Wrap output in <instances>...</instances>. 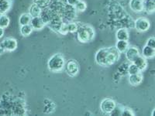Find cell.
<instances>
[{"instance_id": "9a60e30c", "label": "cell", "mask_w": 155, "mask_h": 116, "mask_svg": "<svg viewBox=\"0 0 155 116\" xmlns=\"http://www.w3.org/2000/svg\"><path fill=\"white\" fill-rule=\"evenodd\" d=\"M12 7L11 0H0V14H6Z\"/></svg>"}, {"instance_id": "f546056e", "label": "cell", "mask_w": 155, "mask_h": 116, "mask_svg": "<svg viewBox=\"0 0 155 116\" xmlns=\"http://www.w3.org/2000/svg\"><path fill=\"white\" fill-rule=\"evenodd\" d=\"M4 33H5V31H4V29L2 28V27H0V39L3 37Z\"/></svg>"}, {"instance_id": "cb8c5ba5", "label": "cell", "mask_w": 155, "mask_h": 116, "mask_svg": "<svg viewBox=\"0 0 155 116\" xmlns=\"http://www.w3.org/2000/svg\"><path fill=\"white\" fill-rule=\"evenodd\" d=\"M140 72V70L137 68V67L134 63H131L130 65H129V67H127V73L129 74V75L137 74V73Z\"/></svg>"}, {"instance_id": "4316f807", "label": "cell", "mask_w": 155, "mask_h": 116, "mask_svg": "<svg viewBox=\"0 0 155 116\" xmlns=\"http://www.w3.org/2000/svg\"><path fill=\"white\" fill-rule=\"evenodd\" d=\"M147 46L150 47L154 48L155 49V38L154 37H150V38L148 39L147 40Z\"/></svg>"}, {"instance_id": "7a4b0ae2", "label": "cell", "mask_w": 155, "mask_h": 116, "mask_svg": "<svg viewBox=\"0 0 155 116\" xmlns=\"http://www.w3.org/2000/svg\"><path fill=\"white\" fill-rule=\"evenodd\" d=\"M76 34H77L78 40L82 44L91 42L93 40L95 37V31L94 28L88 24L78 26Z\"/></svg>"}, {"instance_id": "8fae6325", "label": "cell", "mask_w": 155, "mask_h": 116, "mask_svg": "<svg viewBox=\"0 0 155 116\" xmlns=\"http://www.w3.org/2000/svg\"><path fill=\"white\" fill-rule=\"evenodd\" d=\"M130 7L135 12H141L143 11V0H130Z\"/></svg>"}, {"instance_id": "f1b7e54d", "label": "cell", "mask_w": 155, "mask_h": 116, "mask_svg": "<svg viewBox=\"0 0 155 116\" xmlns=\"http://www.w3.org/2000/svg\"><path fill=\"white\" fill-rule=\"evenodd\" d=\"M78 1L79 0H66L68 5H70V6H72V7H74Z\"/></svg>"}, {"instance_id": "5bb4252c", "label": "cell", "mask_w": 155, "mask_h": 116, "mask_svg": "<svg viewBox=\"0 0 155 116\" xmlns=\"http://www.w3.org/2000/svg\"><path fill=\"white\" fill-rule=\"evenodd\" d=\"M42 12V8L40 7L38 5L33 3L30 5L28 9V13L31 17H37L40 16Z\"/></svg>"}, {"instance_id": "9c48e42d", "label": "cell", "mask_w": 155, "mask_h": 116, "mask_svg": "<svg viewBox=\"0 0 155 116\" xmlns=\"http://www.w3.org/2000/svg\"><path fill=\"white\" fill-rule=\"evenodd\" d=\"M30 24L32 28L34 29V30H41L46 26V23H44L41 16H37V17H32Z\"/></svg>"}, {"instance_id": "d6986e66", "label": "cell", "mask_w": 155, "mask_h": 116, "mask_svg": "<svg viewBox=\"0 0 155 116\" xmlns=\"http://www.w3.org/2000/svg\"><path fill=\"white\" fill-rule=\"evenodd\" d=\"M33 31H34V29L32 28L30 24L20 26V34L23 37H29L33 33Z\"/></svg>"}, {"instance_id": "44dd1931", "label": "cell", "mask_w": 155, "mask_h": 116, "mask_svg": "<svg viewBox=\"0 0 155 116\" xmlns=\"http://www.w3.org/2000/svg\"><path fill=\"white\" fill-rule=\"evenodd\" d=\"M10 24V19L6 14H0V27L4 30L7 28Z\"/></svg>"}, {"instance_id": "2e32d148", "label": "cell", "mask_w": 155, "mask_h": 116, "mask_svg": "<svg viewBox=\"0 0 155 116\" xmlns=\"http://www.w3.org/2000/svg\"><path fill=\"white\" fill-rule=\"evenodd\" d=\"M116 37L117 40H127L130 38V34L127 29L121 28L119 29L116 33Z\"/></svg>"}, {"instance_id": "ffe728a7", "label": "cell", "mask_w": 155, "mask_h": 116, "mask_svg": "<svg viewBox=\"0 0 155 116\" xmlns=\"http://www.w3.org/2000/svg\"><path fill=\"white\" fill-rule=\"evenodd\" d=\"M32 17L30 16L28 12L26 13H23L21 16L19 18V23L20 26H24V25L30 24V21H31Z\"/></svg>"}, {"instance_id": "ba28073f", "label": "cell", "mask_w": 155, "mask_h": 116, "mask_svg": "<svg viewBox=\"0 0 155 116\" xmlns=\"http://www.w3.org/2000/svg\"><path fill=\"white\" fill-rule=\"evenodd\" d=\"M125 53L127 60L130 63H133L136 58L140 55V51L138 48L136 47H129L128 49L126 50Z\"/></svg>"}, {"instance_id": "603a6c76", "label": "cell", "mask_w": 155, "mask_h": 116, "mask_svg": "<svg viewBox=\"0 0 155 116\" xmlns=\"http://www.w3.org/2000/svg\"><path fill=\"white\" fill-rule=\"evenodd\" d=\"M34 3L38 5L41 8H46L51 4V0H33Z\"/></svg>"}, {"instance_id": "d4e9b609", "label": "cell", "mask_w": 155, "mask_h": 116, "mask_svg": "<svg viewBox=\"0 0 155 116\" xmlns=\"http://www.w3.org/2000/svg\"><path fill=\"white\" fill-rule=\"evenodd\" d=\"M58 32L61 35H67L68 34V25L65 23H61L60 27L58 28Z\"/></svg>"}, {"instance_id": "484cf974", "label": "cell", "mask_w": 155, "mask_h": 116, "mask_svg": "<svg viewBox=\"0 0 155 116\" xmlns=\"http://www.w3.org/2000/svg\"><path fill=\"white\" fill-rule=\"evenodd\" d=\"M68 25V33H71V34H74V33H76L78 28V25L76 23H74V22H71V23H67Z\"/></svg>"}, {"instance_id": "83f0119b", "label": "cell", "mask_w": 155, "mask_h": 116, "mask_svg": "<svg viewBox=\"0 0 155 116\" xmlns=\"http://www.w3.org/2000/svg\"><path fill=\"white\" fill-rule=\"evenodd\" d=\"M122 115H134V112L129 108H123V111H122Z\"/></svg>"}, {"instance_id": "52a82bcc", "label": "cell", "mask_w": 155, "mask_h": 116, "mask_svg": "<svg viewBox=\"0 0 155 116\" xmlns=\"http://www.w3.org/2000/svg\"><path fill=\"white\" fill-rule=\"evenodd\" d=\"M65 71L70 77H75L79 72V65L76 60H69L64 65Z\"/></svg>"}, {"instance_id": "7c38bea8", "label": "cell", "mask_w": 155, "mask_h": 116, "mask_svg": "<svg viewBox=\"0 0 155 116\" xmlns=\"http://www.w3.org/2000/svg\"><path fill=\"white\" fill-rule=\"evenodd\" d=\"M143 81V75L141 72L129 76V83L132 86H138Z\"/></svg>"}, {"instance_id": "5b68a950", "label": "cell", "mask_w": 155, "mask_h": 116, "mask_svg": "<svg viewBox=\"0 0 155 116\" xmlns=\"http://www.w3.org/2000/svg\"><path fill=\"white\" fill-rule=\"evenodd\" d=\"M116 106V104L115 101L112 98H105L102 101L100 104V109L104 114H110L113 112Z\"/></svg>"}, {"instance_id": "e0dca14e", "label": "cell", "mask_w": 155, "mask_h": 116, "mask_svg": "<svg viewBox=\"0 0 155 116\" xmlns=\"http://www.w3.org/2000/svg\"><path fill=\"white\" fill-rule=\"evenodd\" d=\"M142 56L146 59H152L155 56V49L145 45L142 50Z\"/></svg>"}, {"instance_id": "ac0fdd59", "label": "cell", "mask_w": 155, "mask_h": 116, "mask_svg": "<svg viewBox=\"0 0 155 116\" xmlns=\"http://www.w3.org/2000/svg\"><path fill=\"white\" fill-rule=\"evenodd\" d=\"M116 49L120 52V53H125L126 50L129 47V43L127 40H117L116 44Z\"/></svg>"}, {"instance_id": "30bf717a", "label": "cell", "mask_w": 155, "mask_h": 116, "mask_svg": "<svg viewBox=\"0 0 155 116\" xmlns=\"http://www.w3.org/2000/svg\"><path fill=\"white\" fill-rule=\"evenodd\" d=\"M133 63L137 67V68L139 69L140 72L144 71L147 69V59L143 57V56H140V55H139L136 58Z\"/></svg>"}, {"instance_id": "277c9868", "label": "cell", "mask_w": 155, "mask_h": 116, "mask_svg": "<svg viewBox=\"0 0 155 116\" xmlns=\"http://www.w3.org/2000/svg\"><path fill=\"white\" fill-rule=\"evenodd\" d=\"M0 47L2 48L3 50L8 51V52H12L17 49L18 43L15 38L12 37H7L5 38L2 41Z\"/></svg>"}, {"instance_id": "6da1fadb", "label": "cell", "mask_w": 155, "mask_h": 116, "mask_svg": "<svg viewBox=\"0 0 155 116\" xmlns=\"http://www.w3.org/2000/svg\"><path fill=\"white\" fill-rule=\"evenodd\" d=\"M120 53L115 47L101 48L97 51L95 60L98 65L102 67L111 66L120 60Z\"/></svg>"}, {"instance_id": "4fadbf2b", "label": "cell", "mask_w": 155, "mask_h": 116, "mask_svg": "<svg viewBox=\"0 0 155 116\" xmlns=\"http://www.w3.org/2000/svg\"><path fill=\"white\" fill-rule=\"evenodd\" d=\"M143 11L152 14L155 11V0H143Z\"/></svg>"}, {"instance_id": "3957f363", "label": "cell", "mask_w": 155, "mask_h": 116, "mask_svg": "<svg viewBox=\"0 0 155 116\" xmlns=\"http://www.w3.org/2000/svg\"><path fill=\"white\" fill-rule=\"evenodd\" d=\"M65 60L61 53H57L50 58L48 61V67L51 72L59 73L64 69Z\"/></svg>"}, {"instance_id": "7402d4cb", "label": "cell", "mask_w": 155, "mask_h": 116, "mask_svg": "<svg viewBox=\"0 0 155 116\" xmlns=\"http://www.w3.org/2000/svg\"><path fill=\"white\" fill-rule=\"evenodd\" d=\"M74 7L75 8L78 12H85L87 9V4L86 2L82 1V0H79Z\"/></svg>"}, {"instance_id": "8992f818", "label": "cell", "mask_w": 155, "mask_h": 116, "mask_svg": "<svg viewBox=\"0 0 155 116\" xmlns=\"http://www.w3.org/2000/svg\"><path fill=\"white\" fill-rule=\"evenodd\" d=\"M150 27V23L147 18L140 17L134 22V28L140 33H144L147 31Z\"/></svg>"}]
</instances>
